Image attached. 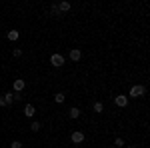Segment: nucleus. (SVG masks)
Instances as JSON below:
<instances>
[{
	"label": "nucleus",
	"mask_w": 150,
	"mask_h": 148,
	"mask_svg": "<svg viewBox=\"0 0 150 148\" xmlns=\"http://www.w3.org/2000/svg\"><path fill=\"white\" fill-rule=\"evenodd\" d=\"M12 54H14V58H20V56H22V50H20V48H14Z\"/></svg>",
	"instance_id": "nucleus-18"
},
{
	"label": "nucleus",
	"mask_w": 150,
	"mask_h": 148,
	"mask_svg": "<svg viewBox=\"0 0 150 148\" xmlns=\"http://www.w3.org/2000/svg\"><path fill=\"white\" fill-rule=\"evenodd\" d=\"M34 114H36V110H34L32 104H26V106H24V116H26V118H32Z\"/></svg>",
	"instance_id": "nucleus-7"
},
{
	"label": "nucleus",
	"mask_w": 150,
	"mask_h": 148,
	"mask_svg": "<svg viewBox=\"0 0 150 148\" xmlns=\"http://www.w3.org/2000/svg\"><path fill=\"white\" fill-rule=\"evenodd\" d=\"M114 104H116V106H120V108H126V106H128V96H124V94L114 96Z\"/></svg>",
	"instance_id": "nucleus-3"
},
{
	"label": "nucleus",
	"mask_w": 150,
	"mask_h": 148,
	"mask_svg": "<svg viewBox=\"0 0 150 148\" xmlns=\"http://www.w3.org/2000/svg\"><path fill=\"white\" fill-rule=\"evenodd\" d=\"M64 100H66V96H64L62 92H56V94H54V102L56 104H62Z\"/></svg>",
	"instance_id": "nucleus-13"
},
{
	"label": "nucleus",
	"mask_w": 150,
	"mask_h": 148,
	"mask_svg": "<svg viewBox=\"0 0 150 148\" xmlns=\"http://www.w3.org/2000/svg\"><path fill=\"white\" fill-rule=\"evenodd\" d=\"M58 12H68L70 10V2H56Z\"/></svg>",
	"instance_id": "nucleus-9"
},
{
	"label": "nucleus",
	"mask_w": 150,
	"mask_h": 148,
	"mask_svg": "<svg viewBox=\"0 0 150 148\" xmlns=\"http://www.w3.org/2000/svg\"><path fill=\"white\" fill-rule=\"evenodd\" d=\"M146 94V88L142 86V84H134L132 88H130V94H128V98H142Z\"/></svg>",
	"instance_id": "nucleus-1"
},
{
	"label": "nucleus",
	"mask_w": 150,
	"mask_h": 148,
	"mask_svg": "<svg viewBox=\"0 0 150 148\" xmlns=\"http://www.w3.org/2000/svg\"><path fill=\"white\" fill-rule=\"evenodd\" d=\"M68 56H70V60H72V62H78V60L82 58V52H80V48H72V50L68 52Z\"/></svg>",
	"instance_id": "nucleus-5"
},
{
	"label": "nucleus",
	"mask_w": 150,
	"mask_h": 148,
	"mask_svg": "<svg viewBox=\"0 0 150 148\" xmlns=\"http://www.w3.org/2000/svg\"><path fill=\"white\" fill-rule=\"evenodd\" d=\"M114 146H118V148H124L126 144H124V140H122V138H116V140H114Z\"/></svg>",
	"instance_id": "nucleus-15"
},
{
	"label": "nucleus",
	"mask_w": 150,
	"mask_h": 148,
	"mask_svg": "<svg viewBox=\"0 0 150 148\" xmlns=\"http://www.w3.org/2000/svg\"><path fill=\"white\" fill-rule=\"evenodd\" d=\"M50 10H52V14H58V16H60V12H58V6H56V2H54V4L50 6Z\"/></svg>",
	"instance_id": "nucleus-19"
},
{
	"label": "nucleus",
	"mask_w": 150,
	"mask_h": 148,
	"mask_svg": "<svg viewBox=\"0 0 150 148\" xmlns=\"http://www.w3.org/2000/svg\"><path fill=\"white\" fill-rule=\"evenodd\" d=\"M18 36H20V32H18V30H10V32H6V38H8L10 42L18 40Z\"/></svg>",
	"instance_id": "nucleus-10"
},
{
	"label": "nucleus",
	"mask_w": 150,
	"mask_h": 148,
	"mask_svg": "<svg viewBox=\"0 0 150 148\" xmlns=\"http://www.w3.org/2000/svg\"><path fill=\"white\" fill-rule=\"evenodd\" d=\"M70 140H72L74 144H82V142H84V134L76 130V132H72V134H70Z\"/></svg>",
	"instance_id": "nucleus-6"
},
{
	"label": "nucleus",
	"mask_w": 150,
	"mask_h": 148,
	"mask_svg": "<svg viewBox=\"0 0 150 148\" xmlns=\"http://www.w3.org/2000/svg\"><path fill=\"white\" fill-rule=\"evenodd\" d=\"M40 128H42V124H40V122H38V120H34V122H32V124H30V130H32V132H38V130H40Z\"/></svg>",
	"instance_id": "nucleus-14"
},
{
	"label": "nucleus",
	"mask_w": 150,
	"mask_h": 148,
	"mask_svg": "<svg viewBox=\"0 0 150 148\" xmlns=\"http://www.w3.org/2000/svg\"><path fill=\"white\" fill-rule=\"evenodd\" d=\"M6 106V102H4V96H0V108H4Z\"/></svg>",
	"instance_id": "nucleus-20"
},
{
	"label": "nucleus",
	"mask_w": 150,
	"mask_h": 148,
	"mask_svg": "<svg viewBox=\"0 0 150 148\" xmlns=\"http://www.w3.org/2000/svg\"><path fill=\"white\" fill-rule=\"evenodd\" d=\"M92 110H94L96 114H102V112H104V104H102V102H94V104H92Z\"/></svg>",
	"instance_id": "nucleus-12"
},
{
	"label": "nucleus",
	"mask_w": 150,
	"mask_h": 148,
	"mask_svg": "<svg viewBox=\"0 0 150 148\" xmlns=\"http://www.w3.org/2000/svg\"><path fill=\"white\" fill-rule=\"evenodd\" d=\"M12 88H14V92H22L24 88H26V80H22V78H16L14 82H12Z\"/></svg>",
	"instance_id": "nucleus-4"
},
{
	"label": "nucleus",
	"mask_w": 150,
	"mask_h": 148,
	"mask_svg": "<svg viewBox=\"0 0 150 148\" xmlns=\"http://www.w3.org/2000/svg\"><path fill=\"white\" fill-rule=\"evenodd\" d=\"M2 96H4L6 106H12V104H14V96H12V92H6V94H2Z\"/></svg>",
	"instance_id": "nucleus-11"
},
{
	"label": "nucleus",
	"mask_w": 150,
	"mask_h": 148,
	"mask_svg": "<svg viewBox=\"0 0 150 148\" xmlns=\"http://www.w3.org/2000/svg\"><path fill=\"white\" fill-rule=\"evenodd\" d=\"M50 64L56 66V68L64 66V56H62V54H52V56H50Z\"/></svg>",
	"instance_id": "nucleus-2"
},
{
	"label": "nucleus",
	"mask_w": 150,
	"mask_h": 148,
	"mask_svg": "<svg viewBox=\"0 0 150 148\" xmlns=\"http://www.w3.org/2000/svg\"><path fill=\"white\" fill-rule=\"evenodd\" d=\"M10 148H22V142H20V140H14L10 144Z\"/></svg>",
	"instance_id": "nucleus-17"
},
{
	"label": "nucleus",
	"mask_w": 150,
	"mask_h": 148,
	"mask_svg": "<svg viewBox=\"0 0 150 148\" xmlns=\"http://www.w3.org/2000/svg\"><path fill=\"white\" fill-rule=\"evenodd\" d=\"M126 148H134V146H126Z\"/></svg>",
	"instance_id": "nucleus-21"
},
{
	"label": "nucleus",
	"mask_w": 150,
	"mask_h": 148,
	"mask_svg": "<svg viewBox=\"0 0 150 148\" xmlns=\"http://www.w3.org/2000/svg\"><path fill=\"white\" fill-rule=\"evenodd\" d=\"M68 116L72 118V120H76V118H80V108H76V106H72L68 110Z\"/></svg>",
	"instance_id": "nucleus-8"
},
{
	"label": "nucleus",
	"mask_w": 150,
	"mask_h": 148,
	"mask_svg": "<svg viewBox=\"0 0 150 148\" xmlns=\"http://www.w3.org/2000/svg\"><path fill=\"white\" fill-rule=\"evenodd\" d=\"M12 96H14V102H18V100H22V94H20V92H12Z\"/></svg>",
	"instance_id": "nucleus-16"
}]
</instances>
